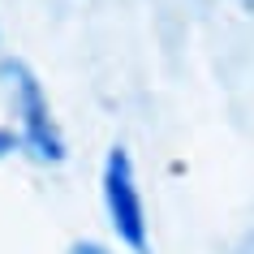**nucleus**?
Returning <instances> with one entry per match:
<instances>
[{
  "instance_id": "f257e3e1",
  "label": "nucleus",
  "mask_w": 254,
  "mask_h": 254,
  "mask_svg": "<svg viewBox=\"0 0 254 254\" xmlns=\"http://www.w3.org/2000/svg\"><path fill=\"white\" fill-rule=\"evenodd\" d=\"M0 78H4V91L13 99V112H17V134H22V147L35 155L39 164H61L65 160V138L56 129L52 121V108H48V95H43L39 78H35V69L26 61H17L9 56L4 65H0Z\"/></svg>"
},
{
  "instance_id": "f03ea898",
  "label": "nucleus",
  "mask_w": 254,
  "mask_h": 254,
  "mask_svg": "<svg viewBox=\"0 0 254 254\" xmlns=\"http://www.w3.org/2000/svg\"><path fill=\"white\" fill-rule=\"evenodd\" d=\"M104 211L108 224L134 254H151L147 237V207H142V190L134 177V160L125 147H112L104 160Z\"/></svg>"
},
{
  "instance_id": "7ed1b4c3",
  "label": "nucleus",
  "mask_w": 254,
  "mask_h": 254,
  "mask_svg": "<svg viewBox=\"0 0 254 254\" xmlns=\"http://www.w3.org/2000/svg\"><path fill=\"white\" fill-rule=\"evenodd\" d=\"M17 147H22V134H13V129H0V160H4V155H13Z\"/></svg>"
},
{
  "instance_id": "20e7f679",
  "label": "nucleus",
  "mask_w": 254,
  "mask_h": 254,
  "mask_svg": "<svg viewBox=\"0 0 254 254\" xmlns=\"http://www.w3.org/2000/svg\"><path fill=\"white\" fill-rule=\"evenodd\" d=\"M69 254H112V250H104V246H95V241H78Z\"/></svg>"
}]
</instances>
